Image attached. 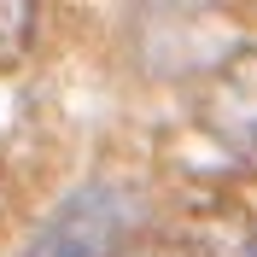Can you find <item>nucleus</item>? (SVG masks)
Returning a JSON list of instances; mask_svg holds the SVG:
<instances>
[{
    "mask_svg": "<svg viewBox=\"0 0 257 257\" xmlns=\"http://www.w3.org/2000/svg\"><path fill=\"white\" fill-rule=\"evenodd\" d=\"M35 41V0H0V70L24 64Z\"/></svg>",
    "mask_w": 257,
    "mask_h": 257,
    "instance_id": "obj_2",
    "label": "nucleus"
},
{
    "mask_svg": "<svg viewBox=\"0 0 257 257\" xmlns=\"http://www.w3.org/2000/svg\"><path fill=\"white\" fill-rule=\"evenodd\" d=\"M141 222L135 193L117 181H88L47 216V228L30 240L24 257H111L128 240V228Z\"/></svg>",
    "mask_w": 257,
    "mask_h": 257,
    "instance_id": "obj_1",
    "label": "nucleus"
}]
</instances>
